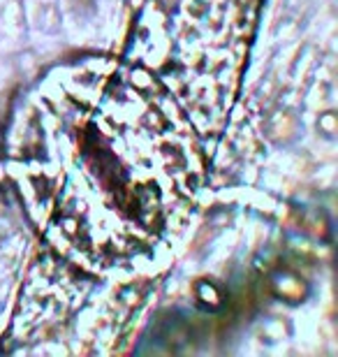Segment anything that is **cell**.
Listing matches in <instances>:
<instances>
[{
    "instance_id": "1",
    "label": "cell",
    "mask_w": 338,
    "mask_h": 357,
    "mask_svg": "<svg viewBox=\"0 0 338 357\" xmlns=\"http://www.w3.org/2000/svg\"><path fill=\"white\" fill-rule=\"evenodd\" d=\"M7 165L42 239L90 274H137L181 241L202 188L188 119L149 72L51 70L14 119Z\"/></svg>"
}]
</instances>
